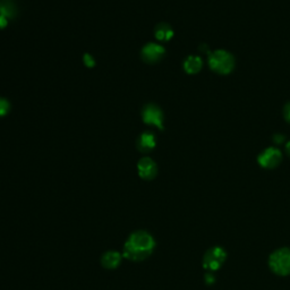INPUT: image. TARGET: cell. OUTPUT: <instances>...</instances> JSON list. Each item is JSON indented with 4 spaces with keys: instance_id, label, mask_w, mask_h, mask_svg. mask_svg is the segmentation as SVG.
<instances>
[{
    "instance_id": "1",
    "label": "cell",
    "mask_w": 290,
    "mask_h": 290,
    "mask_svg": "<svg viewBox=\"0 0 290 290\" xmlns=\"http://www.w3.org/2000/svg\"><path fill=\"white\" fill-rule=\"evenodd\" d=\"M156 248V240L145 230H136L128 236L124 244L123 256L132 262H142L151 256Z\"/></svg>"
},
{
    "instance_id": "2",
    "label": "cell",
    "mask_w": 290,
    "mask_h": 290,
    "mask_svg": "<svg viewBox=\"0 0 290 290\" xmlns=\"http://www.w3.org/2000/svg\"><path fill=\"white\" fill-rule=\"evenodd\" d=\"M269 267L271 271L278 275L290 274V248H279L270 255Z\"/></svg>"
},
{
    "instance_id": "3",
    "label": "cell",
    "mask_w": 290,
    "mask_h": 290,
    "mask_svg": "<svg viewBox=\"0 0 290 290\" xmlns=\"http://www.w3.org/2000/svg\"><path fill=\"white\" fill-rule=\"evenodd\" d=\"M209 64L212 69L220 72V74H228V72L233 70L235 61L233 56L229 52L218 50L210 56Z\"/></svg>"
},
{
    "instance_id": "4",
    "label": "cell",
    "mask_w": 290,
    "mask_h": 290,
    "mask_svg": "<svg viewBox=\"0 0 290 290\" xmlns=\"http://www.w3.org/2000/svg\"><path fill=\"white\" fill-rule=\"evenodd\" d=\"M227 259V253L221 247H212L205 253L203 258V267L209 272H213L219 270L221 265L225 263Z\"/></svg>"
},
{
    "instance_id": "5",
    "label": "cell",
    "mask_w": 290,
    "mask_h": 290,
    "mask_svg": "<svg viewBox=\"0 0 290 290\" xmlns=\"http://www.w3.org/2000/svg\"><path fill=\"white\" fill-rule=\"evenodd\" d=\"M143 120L145 124L154 125V126L163 129V116L161 110L154 104H149L143 110Z\"/></svg>"
},
{
    "instance_id": "6",
    "label": "cell",
    "mask_w": 290,
    "mask_h": 290,
    "mask_svg": "<svg viewBox=\"0 0 290 290\" xmlns=\"http://www.w3.org/2000/svg\"><path fill=\"white\" fill-rule=\"evenodd\" d=\"M281 161V152L277 149H268L259 157V163L263 168L272 169Z\"/></svg>"
},
{
    "instance_id": "7",
    "label": "cell",
    "mask_w": 290,
    "mask_h": 290,
    "mask_svg": "<svg viewBox=\"0 0 290 290\" xmlns=\"http://www.w3.org/2000/svg\"><path fill=\"white\" fill-rule=\"evenodd\" d=\"M137 170L139 177L143 178L145 180H151L157 176L158 168L156 162L151 160V159L143 158L142 160H139L137 164Z\"/></svg>"
},
{
    "instance_id": "8",
    "label": "cell",
    "mask_w": 290,
    "mask_h": 290,
    "mask_svg": "<svg viewBox=\"0 0 290 290\" xmlns=\"http://www.w3.org/2000/svg\"><path fill=\"white\" fill-rule=\"evenodd\" d=\"M164 55L163 47L156 45V43H149L145 46L142 50V57L145 61L148 62H156L160 60Z\"/></svg>"
},
{
    "instance_id": "9",
    "label": "cell",
    "mask_w": 290,
    "mask_h": 290,
    "mask_svg": "<svg viewBox=\"0 0 290 290\" xmlns=\"http://www.w3.org/2000/svg\"><path fill=\"white\" fill-rule=\"evenodd\" d=\"M122 254L116 252V250H109V252L103 253L101 256V265L108 270H113L119 267L122 262Z\"/></svg>"
},
{
    "instance_id": "10",
    "label": "cell",
    "mask_w": 290,
    "mask_h": 290,
    "mask_svg": "<svg viewBox=\"0 0 290 290\" xmlns=\"http://www.w3.org/2000/svg\"><path fill=\"white\" fill-rule=\"evenodd\" d=\"M17 14V8L12 0H0V16L14 18Z\"/></svg>"
},
{
    "instance_id": "11",
    "label": "cell",
    "mask_w": 290,
    "mask_h": 290,
    "mask_svg": "<svg viewBox=\"0 0 290 290\" xmlns=\"http://www.w3.org/2000/svg\"><path fill=\"white\" fill-rule=\"evenodd\" d=\"M156 147V138L153 134L144 133L138 141V149L142 152H149Z\"/></svg>"
},
{
    "instance_id": "12",
    "label": "cell",
    "mask_w": 290,
    "mask_h": 290,
    "mask_svg": "<svg viewBox=\"0 0 290 290\" xmlns=\"http://www.w3.org/2000/svg\"><path fill=\"white\" fill-rule=\"evenodd\" d=\"M184 68L190 74H195L202 68V60L199 57H188L185 64H184Z\"/></svg>"
},
{
    "instance_id": "13",
    "label": "cell",
    "mask_w": 290,
    "mask_h": 290,
    "mask_svg": "<svg viewBox=\"0 0 290 290\" xmlns=\"http://www.w3.org/2000/svg\"><path fill=\"white\" fill-rule=\"evenodd\" d=\"M173 35V32L171 27L167 25V24H160L156 28V38L160 41H169Z\"/></svg>"
},
{
    "instance_id": "14",
    "label": "cell",
    "mask_w": 290,
    "mask_h": 290,
    "mask_svg": "<svg viewBox=\"0 0 290 290\" xmlns=\"http://www.w3.org/2000/svg\"><path fill=\"white\" fill-rule=\"evenodd\" d=\"M9 109H11V105H9L8 101L0 98V117H3V116L7 115Z\"/></svg>"
},
{
    "instance_id": "15",
    "label": "cell",
    "mask_w": 290,
    "mask_h": 290,
    "mask_svg": "<svg viewBox=\"0 0 290 290\" xmlns=\"http://www.w3.org/2000/svg\"><path fill=\"white\" fill-rule=\"evenodd\" d=\"M84 64L88 67H93L95 65V61L93 59V57L90 55H84Z\"/></svg>"
},
{
    "instance_id": "16",
    "label": "cell",
    "mask_w": 290,
    "mask_h": 290,
    "mask_svg": "<svg viewBox=\"0 0 290 290\" xmlns=\"http://www.w3.org/2000/svg\"><path fill=\"white\" fill-rule=\"evenodd\" d=\"M7 26V18L4 16H0V28H4Z\"/></svg>"
},
{
    "instance_id": "17",
    "label": "cell",
    "mask_w": 290,
    "mask_h": 290,
    "mask_svg": "<svg viewBox=\"0 0 290 290\" xmlns=\"http://www.w3.org/2000/svg\"><path fill=\"white\" fill-rule=\"evenodd\" d=\"M284 115H286V118H287L288 122H290V104L287 105L286 111H284Z\"/></svg>"
},
{
    "instance_id": "18",
    "label": "cell",
    "mask_w": 290,
    "mask_h": 290,
    "mask_svg": "<svg viewBox=\"0 0 290 290\" xmlns=\"http://www.w3.org/2000/svg\"><path fill=\"white\" fill-rule=\"evenodd\" d=\"M287 151H288V153L290 154V142L287 144Z\"/></svg>"
}]
</instances>
